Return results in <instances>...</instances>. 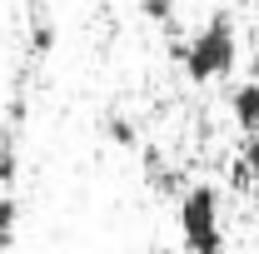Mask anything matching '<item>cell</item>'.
<instances>
[{
	"label": "cell",
	"instance_id": "obj_1",
	"mask_svg": "<svg viewBox=\"0 0 259 254\" xmlns=\"http://www.w3.org/2000/svg\"><path fill=\"white\" fill-rule=\"evenodd\" d=\"M180 60H185V75H190L194 85H209V80L229 75L234 60H239V35H234V20H229V15H214L209 25H199L194 40L180 50Z\"/></svg>",
	"mask_w": 259,
	"mask_h": 254
},
{
	"label": "cell",
	"instance_id": "obj_2",
	"mask_svg": "<svg viewBox=\"0 0 259 254\" xmlns=\"http://www.w3.org/2000/svg\"><path fill=\"white\" fill-rule=\"evenodd\" d=\"M180 234H185V249L190 254L225 244V234H220V190L214 185L185 190V199H180Z\"/></svg>",
	"mask_w": 259,
	"mask_h": 254
},
{
	"label": "cell",
	"instance_id": "obj_3",
	"mask_svg": "<svg viewBox=\"0 0 259 254\" xmlns=\"http://www.w3.org/2000/svg\"><path fill=\"white\" fill-rule=\"evenodd\" d=\"M229 115H234V125L244 130V135H259V80L234 85V95H229Z\"/></svg>",
	"mask_w": 259,
	"mask_h": 254
},
{
	"label": "cell",
	"instance_id": "obj_4",
	"mask_svg": "<svg viewBox=\"0 0 259 254\" xmlns=\"http://www.w3.org/2000/svg\"><path fill=\"white\" fill-rule=\"evenodd\" d=\"M15 224H20V199L5 190V194H0V254L15 244Z\"/></svg>",
	"mask_w": 259,
	"mask_h": 254
},
{
	"label": "cell",
	"instance_id": "obj_5",
	"mask_svg": "<svg viewBox=\"0 0 259 254\" xmlns=\"http://www.w3.org/2000/svg\"><path fill=\"white\" fill-rule=\"evenodd\" d=\"M15 170H20V159H15V145H10V135H5V140H0V190L15 185Z\"/></svg>",
	"mask_w": 259,
	"mask_h": 254
},
{
	"label": "cell",
	"instance_id": "obj_6",
	"mask_svg": "<svg viewBox=\"0 0 259 254\" xmlns=\"http://www.w3.org/2000/svg\"><path fill=\"white\" fill-rule=\"evenodd\" d=\"M140 10H145V20H155V25H175V0H140Z\"/></svg>",
	"mask_w": 259,
	"mask_h": 254
},
{
	"label": "cell",
	"instance_id": "obj_7",
	"mask_svg": "<svg viewBox=\"0 0 259 254\" xmlns=\"http://www.w3.org/2000/svg\"><path fill=\"white\" fill-rule=\"evenodd\" d=\"M55 45V30L50 25H35V50H50Z\"/></svg>",
	"mask_w": 259,
	"mask_h": 254
},
{
	"label": "cell",
	"instance_id": "obj_8",
	"mask_svg": "<svg viewBox=\"0 0 259 254\" xmlns=\"http://www.w3.org/2000/svg\"><path fill=\"white\" fill-rule=\"evenodd\" d=\"M110 135H115V140H120V145H135V130H130L125 120H115V125H110Z\"/></svg>",
	"mask_w": 259,
	"mask_h": 254
},
{
	"label": "cell",
	"instance_id": "obj_9",
	"mask_svg": "<svg viewBox=\"0 0 259 254\" xmlns=\"http://www.w3.org/2000/svg\"><path fill=\"white\" fill-rule=\"evenodd\" d=\"M249 80H259V55H254V60H249Z\"/></svg>",
	"mask_w": 259,
	"mask_h": 254
},
{
	"label": "cell",
	"instance_id": "obj_10",
	"mask_svg": "<svg viewBox=\"0 0 259 254\" xmlns=\"http://www.w3.org/2000/svg\"><path fill=\"white\" fill-rule=\"evenodd\" d=\"M194 254H225V244H214V249H194Z\"/></svg>",
	"mask_w": 259,
	"mask_h": 254
}]
</instances>
